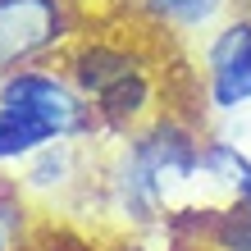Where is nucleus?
<instances>
[{
	"mask_svg": "<svg viewBox=\"0 0 251 251\" xmlns=\"http://www.w3.org/2000/svg\"><path fill=\"white\" fill-rule=\"evenodd\" d=\"M92 124V105L55 73L19 69L0 82V160H23Z\"/></svg>",
	"mask_w": 251,
	"mask_h": 251,
	"instance_id": "nucleus-1",
	"label": "nucleus"
},
{
	"mask_svg": "<svg viewBox=\"0 0 251 251\" xmlns=\"http://www.w3.org/2000/svg\"><path fill=\"white\" fill-rule=\"evenodd\" d=\"M64 32L60 0H0V82L50 50Z\"/></svg>",
	"mask_w": 251,
	"mask_h": 251,
	"instance_id": "nucleus-2",
	"label": "nucleus"
},
{
	"mask_svg": "<svg viewBox=\"0 0 251 251\" xmlns=\"http://www.w3.org/2000/svg\"><path fill=\"white\" fill-rule=\"evenodd\" d=\"M73 78H78V92L87 100L96 96V110L105 114V119H119L124 124L128 114H137L146 105V82H142L137 64H132L124 50H110V46L82 50Z\"/></svg>",
	"mask_w": 251,
	"mask_h": 251,
	"instance_id": "nucleus-3",
	"label": "nucleus"
},
{
	"mask_svg": "<svg viewBox=\"0 0 251 251\" xmlns=\"http://www.w3.org/2000/svg\"><path fill=\"white\" fill-rule=\"evenodd\" d=\"M205 69H210V100L219 110H238L242 100H251V23H228L210 41Z\"/></svg>",
	"mask_w": 251,
	"mask_h": 251,
	"instance_id": "nucleus-4",
	"label": "nucleus"
},
{
	"mask_svg": "<svg viewBox=\"0 0 251 251\" xmlns=\"http://www.w3.org/2000/svg\"><path fill=\"white\" fill-rule=\"evenodd\" d=\"M224 0H151V14L165 23H178V27H197V23H210Z\"/></svg>",
	"mask_w": 251,
	"mask_h": 251,
	"instance_id": "nucleus-5",
	"label": "nucleus"
},
{
	"mask_svg": "<svg viewBox=\"0 0 251 251\" xmlns=\"http://www.w3.org/2000/svg\"><path fill=\"white\" fill-rule=\"evenodd\" d=\"M9 233H14V224H9L5 215H0V251H9Z\"/></svg>",
	"mask_w": 251,
	"mask_h": 251,
	"instance_id": "nucleus-6",
	"label": "nucleus"
}]
</instances>
